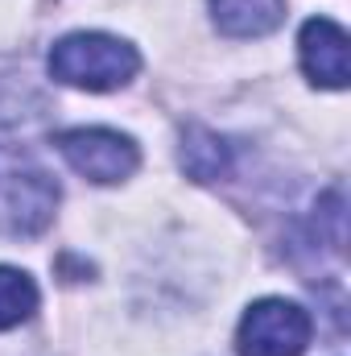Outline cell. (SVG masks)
I'll list each match as a JSON object with an SVG mask.
<instances>
[{
  "label": "cell",
  "mask_w": 351,
  "mask_h": 356,
  "mask_svg": "<svg viewBox=\"0 0 351 356\" xmlns=\"http://www.w3.org/2000/svg\"><path fill=\"white\" fill-rule=\"evenodd\" d=\"M141 71V54L112 33H67L50 50V75L67 88L112 91Z\"/></svg>",
  "instance_id": "cell-1"
},
{
  "label": "cell",
  "mask_w": 351,
  "mask_h": 356,
  "mask_svg": "<svg viewBox=\"0 0 351 356\" xmlns=\"http://www.w3.org/2000/svg\"><path fill=\"white\" fill-rule=\"evenodd\" d=\"M58 207V182L21 154L0 149V236H37Z\"/></svg>",
  "instance_id": "cell-2"
},
{
  "label": "cell",
  "mask_w": 351,
  "mask_h": 356,
  "mask_svg": "<svg viewBox=\"0 0 351 356\" xmlns=\"http://www.w3.org/2000/svg\"><path fill=\"white\" fill-rule=\"evenodd\" d=\"M310 315L289 298H261L244 311L236 348L240 356H302L310 344Z\"/></svg>",
  "instance_id": "cell-3"
},
{
  "label": "cell",
  "mask_w": 351,
  "mask_h": 356,
  "mask_svg": "<svg viewBox=\"0 0 351 356\" xmlns=\"http://www.w3.org/2000/svg\"><path fill=\"white\" fill-rule=\"evenodd\" d=\"M58 154L67 158V166L75 175L91 178L99 186L120 182L141 166V149L132 137L116 133V129H67L54 137Z\"/></svg>",
  "instance_id": "cell-4"
},
{
  "label": "cell",
  "mask_w": 351,
  "mask_h": 356,
  "mask_svg": "<svg viewBox=\"0 0 351 356\" xmlns=\"http://www.w3.org/2000/svg\"><path fill=\"white\" fill-rule=\"evenodd\" d=\"M298 54H302V71L310 75V83L331 91L348 88V29L335 25L331 17H310L298 33Z\"/></svg>",
  "instance_id": "cell-5"
},
{
  "label": "cell",
  "mask_w": 351,
  "mask_h": 356,
  "mask_svg": "<svg viewBox=\"0 0 351 356\" xmlns=\"http://www.w3.org/2000/svg\"><path fill=\"white\" fill-rule=\"evenodd\" d=\"M211 17L228 38H264L285 21V0H211Z\"/></svg>",
  "instance_id": "cell-6"
},
{
  "label": "cell",
  "mask_w": 351,
  "mask_h": 356,
  "mask_svg": "<svg viewBox=\"0 0 351 356\" xmlns=\"http://www.w3.org/2000/svg\"><path fill=\"white\" fill-rule=\"evenodd\" d=\"M228 166H232V145L219 133L198 129V124L182 133V170L190 178L211 182V178L228 175Z\"/></svg>",
  "instance_id": "cell-7"
},
{
  "label": "cell",
  "mask_w": 351,
  "mask_h": 356,
  "mask_svg": "<svg viewBox=\"0 0 351 356\" xmlns=\"http://www.w3.org/2000/svg\"><path fill=\"white\" fill-rule=\"evenodd\" d=\"M37 311V286L29 273L12 266H0V332L25 323Z\"/></svg>",
  "instance_id": "cell-8"
}]
</instances>
